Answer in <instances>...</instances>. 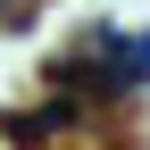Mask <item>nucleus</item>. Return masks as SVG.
Returning <instances> with one entry per match:
<instances>
[{
  "label": "nucleus",
  "instance_id": "nucleus-1",
  "mask_svg": "<svg viewBox=\"0 0 150 150\" xmlns=\"http://www.w3.org/2000/svg\"><path fill=\"white\" fill-rule=\"evenodd\" d=\"M0 8H17V0H0Z\"/></svg>",
  "mask_w": 150,
  "mask_h": 150
}]
</instances>
